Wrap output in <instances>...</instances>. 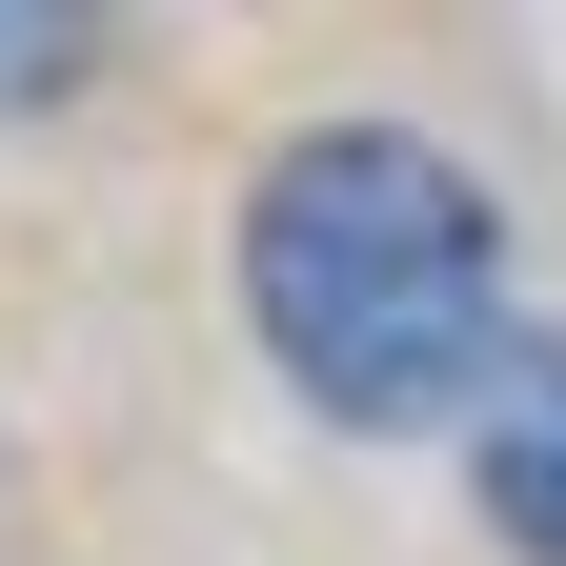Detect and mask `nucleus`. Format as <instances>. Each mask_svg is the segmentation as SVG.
Segmentation results:
<instances>
[{
    "label": "nucleus",
    "mask_w": 566,
    "mask_h": 566,
    "mask_svg": "<svg viewBox=\"0 0 566 566\" xmlns=\"http://www.w3.org/2000/svg\"><path fill=\"white\" fill-rule=\"evenodd\" d=\"M82 41H102V0H0V122L82 82Z\"/></svg>",
    "instance_id": "7ed1b4c3"
},
{
    "label": "nucleus",
    "mask_w": 566,
    "mask_h": 566,
    "mask_svg": "<svg viewBox=\"0 0 566 566\" xmlns=\"http://www.w3.org/2000/svg\"><path fill=\"white\" fill-rule=\"evenodd\" d=\"M465 485H485V526H506L526 566H566V344H506V365H485Z\"/></svg>",
    "instance_id": "f03ea898"
},
{
    "label": "nucleus",
    "mask_w": 566,
    "mask_h": 566,
    "mask_svg": "<svg viewBox=\"0 0 566 566\" xmlns=\"http://www.w3.org/2000/svg\"><path fill=\"white\" fill-rule=\"evenodd\" d=\"M243 324L324 424H446L506 365V223L446 142L324 122L243 182Z\"/></svg>",
    "instance_id": "f257e3e1"
}]
</instances>
